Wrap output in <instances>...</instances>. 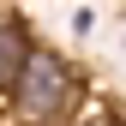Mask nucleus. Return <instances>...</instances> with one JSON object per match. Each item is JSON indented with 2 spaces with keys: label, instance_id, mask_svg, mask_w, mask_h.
<instances>
[{
  "label": "nucleus",
  "instance_id": "nucleus-1",
  "mask_svg": "<svg viewBox=\"0 0 126 126\" xmlns=\"http://www.w3.org/2000/svg\"><path fill=\"white\" fill-rule=\"evenodd\" d=\"M18 114L24 120H60L66 114V96H72V72L60 66V54H42L30 48L18 60Z\"/></svg>",
  "mask_w": 126,
  "mask_h": 126
},
{
  "label": "nucleus",
  "instance_id": "nucleus-2",
  "mask_svg": "<svg viewBox=\"0 0 126 126\" xmlns=\"http://www.w3.org/2000/svg\"><path fill=\"white\" fill-rule=\"evenodd\" d=\"M18 60H24V42H18V30H12V24H0V84L18 72Z\"/></svg>",
  "mask_w": 126,
  "mask_h": 126
}]
</instances>
